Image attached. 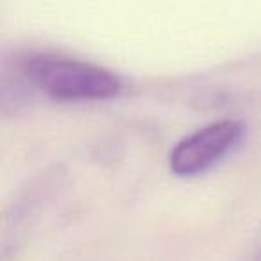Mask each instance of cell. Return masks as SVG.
Listing matches in <instances>:
<instances>
[{
	"label": "cell",
	"mask_w": 261,
	"mask_h": 261,
	"mask_svg": "<svg viewBox=\"0 0 261 261\" xmlns=\"http://www.w3.org/2000/svg\"><path fill=\"white\" fill-rule=\"evenodd\" d=\"M245 135V123L224 118L211 122L182 138L170 150L168 167L179 177H193L204 174L240 145Z\"/></svg>",
	"instance_id": "2"
},
{
	"label": "cell",
	"mask_w": 261,
	"mask_h": 261,
	"mask_svg": "<svg viewBox=\"0 0 261 261\" xmlns=\"http://www.w3.org/2000/svg\"><path fill=\"white\" fill-rule=\"evenodd\" d=\"M256 261H261V254H259V256H257V259Z\"/></svg>",
	"instance_id": "3"
},
{
	"label": "cell",
	"mask_w": 261,
	"mask_h": 261,
	"mask_svg": "<svg viewBox=\"0 0 261 261\" xmlns=\"http://www.w3.org/2000/svg\"><path fill=\"white\" fill-rule=\"evenodd\" d=\"M22 73L54 100H106L118 97L122 81L104 66L52 54H29Z\"/></svg>",
	"instance_id": "1"
}]
</instances>
